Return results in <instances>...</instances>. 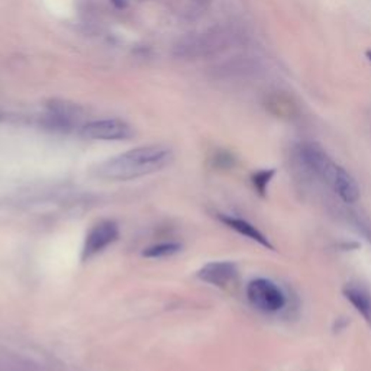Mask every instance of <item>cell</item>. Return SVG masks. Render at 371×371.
<instances>
[{
    "mask_svg": "<svg viewBox=\"0 0 371 371\" xmlns=\"http://www.w3.org/2000/svg\"><path fill=\"white\" fill-rule=\"evenodd\" d=\"M173 158L171 148L166 145H144L105 160L96 166L95 174L109 181L135 180L164 170Z\"/></svg>",
    "mask_w": 371,
    "mask_h": 371,
    "instance_id": "1",
    "label": "cell"
},
{
    "mask_svg": "<svg viewBox=\"0 0 371 371\" xmlns=\"http://www.w3.org/2000/svg\"><path fill=\"white\" fill-rule=\"evenodd\" d=\"M299 152L305 166L327 181L344 202L354 203L358 200L360 189L356 180L342 167L335 164L322 148L315 144H305L300 147Z\"/></svg>",
    "mask_w": 371,
    "mask_h": 371,
    "instance_id": "2",
    "label": "cell"
},
{
    "mask_svg": "<svg viewBox=\"0 0 371 371\" xmlns=\"http://www.w3.org/2000/svg\"><path fill=\"white\" fill-rule=\"evenodd\" d=\"M119 238V225L112 219H105L93 225L87 232L83 248L82 261H89L102 254L108 247Z\"/></svg>",
    "mask_w": 371,
    "mask_h": 371,
    "instance_id": "3",
    "label": "cell"
},
{
    "mask_svg": "<svg viewBox=\"0 0 371 371\" xmlns=\"http://www.w3.org/2000/svg\"><path fill=\"white\" fill-rule=\"evenodd\" d=\"M249 304L263 312H277L286 305L283 292L267 278H255L247 287Z\"/></svg>",
    "mask_w": 371,
    "mask_h": 371,
    "instance_id": "4",
    "label": "cell"
},
{
    "mask_svg": "<svg viewBox=\"0 0 371 371\" xmlns=\"http://www.w3.org/2000/svg\"><path fill=\"white\" fill-rule=\"evenodd\" d=\"M82 136L95 141H126L134 136L132 128L121 119H102L86 124Z\"/></svg>",
    "mask_w": 371,
    "mask_h": 371,
    "instance_id": "5",
    "label": "cell"
},
{
    "mask_svg": "<svg viewBox=\"0 0 371 371\" xmlns=\"http://www.w3.org/2000/svg\"><path fill=\"white\" fill-rule=\"evenodd\" d=\"M196 275L207 285L225 289L237 280L238 267L232 261H214L203 266Z\"/></svg>",
    "mask_w": 371,
    "mask_h": 371,
    "instance_id": "6",
    "label": "cell"
},
{
    "mask_svg": "<svg viewBox=\"0 0 371 371\" xmlns=\"http://www.w3.org/2000/svg\"><path fill=\"white\" fill-rule=\"evenodd\" d=\"M221 222H223L226 226H229L230 229H234L235 232H238L240 235H244L252 241H255L257 244L273 249L271 242L268 241V238L263 234L261 230H259L255 228L252 223H249L248 221H244L241 218H235V216H230V215H219Z\"/></svg>",
    "mask_w": 371,
    "mask_h": 371,
    "instance_id": "7",
    "label": "cell"
},
{
    "mask_svg": "<svg viewBox=\"0 0 371 371\" xmlns=\"http://www.w3.org/2000/svg\"><path fill=\"white\" fill-rule=\"evenodd\" d=\"M345 297L351 301V305L365 318V320L371 322V299L370 296L354 286H348L344 290Z\"/></svg>",
    "mask_w": 371,
    "mask_h": 371,
    "instance_id": "8",
    "label": "cell"
},
{
    "mask_svg": "<svg viewBox=\"0 0 371 371\" xmlns=\"http://www.w3.org/2000/svg\"><path fill=\"white\" fill-rule=\"evenodd\" d=\"M181 251V244L178 242H160L144 248L143 257L145 259H167Z\"/></svg>",
    "mask_w": 371,
    "mask_h": 371,
    "instance_id": "9",
    "label": "cell"
},
{
    "mask_svg": "<svg viewBox=\"0 0 371 371\" xmlns=\"http://www.w3.org/2000/svg\"><path fill=\"white\" fill-rule=\"evenodd\" d=\"M274 174H275V170H260V171L252 174L251 181H252L254 189L259 192V195L266 196L267 188H268L270 181L273 180Z\"/></svg>",
    "mask_w": 371,
    "mask_h": 371,
    "instance_id": "10",
    "label": "cell"
},
{
    "mask_svg": "<svg viewBox=\"0 0 371 371\" xmlns=\"http://www.w3.org/2000/svg\"><path fill=\"white\" fill-rule=\"evenodd\" d=\"M215 162L218 167H222V169H228L230 167L232 164H234V158H232L228 152H219L216 157H215Z\"/></svg>",
    "mask_w": 371,
    "mask_h": 371,
    "instance_id": "11",
    "label": "cell"
},
{
    "mask_svg": "<svg viewBox=\"0 0 371 371\" xmlns=\"http://www.w3.org/2000/svg\"><path fill=\"white\" fill-rule=\"evenodd\" d=\"M116 9H125L128 6V0H110Z\"/></svg>",
    "mask_w": 371,
    "mask_h": 371,
    "instance_id": "12",
    "label": "cell"
},
{
    "mask_svg": "<svg viewBox=\"0 0 371 371\" xmlns=\"http://www.w3.org/2000/svg\"><path fill=\"white\" fill-rule=\"evenodd\" d=\"M367 57H368V60H370V61H371V51H370V53H368V54H367Z\"/></svg>",
    "mask_w": 371,
    "mask_h": 371,
    "instance_id": "13",
    "label": "cell"
}]
</instances>
